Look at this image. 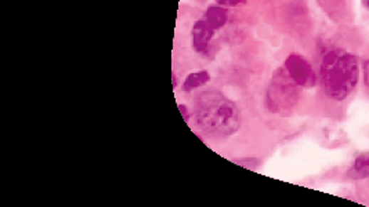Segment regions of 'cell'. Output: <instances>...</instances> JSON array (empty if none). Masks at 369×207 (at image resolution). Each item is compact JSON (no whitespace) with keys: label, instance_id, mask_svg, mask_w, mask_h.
Listing matches in <instances>:
<instances>
[{"label":"cell","instance_id":"30bf717a","mask_svg":"<svg viewBox=\"0 0 369 207\" xmlns=\"http://www.w3.org/2000/svg\"><path fill=\"white\" fill-rule=\"evenodd\" d=\"M363 78H364V85L369 92V60H365L363 63Z\"/></svg>","mask_w":369,"mask_h":207},{"label":"cell","instance_id":"6da1fadb","mask_svg":"<svg viewBox=\"0 0 369 207\" xmlns=\"http://www.w3.org/2000/svg\"><path fill=\"white\" fill-rule=\"evenodd\" d=\"M197 126L209 137L224 138L241 127V112L235 102L219 90L198 92L194 100Z\"/></svg>","mask_w":369,"mask_h":207},{"label":"cell","instance_id":"9c48e42d","mask_svg":"<svg viewBox=\"0 0 369 207\" xmlns=\"http://www.w3.org/2000/svg\"><path fill=\"white\" fill-rule=\"evenodd\" d=\"M216 3L219 6H224V7H235L239 4H245L246 0H216Z\"/></svg>","mask_w":369,"mask_h":207},{"label":"cell","instance_id":"277c9868","mask_svg":"<svg viewBox=\"0 0 369 207\" xmlns=\"http://www.w3.org/2000/svg\"><path fill=\"white\" fill-rule=\"evenodd\" d=\"M284 68L299 87L311 89L316 86L317 75L311 64L301 54H289L284 63Z\"/></svg>","mask_w":369,"mask_h":207},{"label":"cell","instance_id":"7a4b0ae2","mask_svg":"<svg viewBox=\"0 0 369 207\" xmlns=\"http://www.w3.org/2000/svg\"><path fill=\"white\" fill-rule=\"evenodd\" d=\"M320 70L323 92L332 101L342 102L357 89L360 63L357 55L345 48L328 50L323 55Z\"/></svg>","mask_w":369,"mask_h":207},{"label":"cell","instance_id":"8fae6325","mask_svg":"<svg viewBox=\"0 0 369 207\" xmlns=\"http://www.w3.org/2000/svg\"><path fill=\"white\" fill-rule=\"evenodd\" d=\"M179 110H180L182 115H183V117H184L185 122H188V120H189V114H188V108H187L185 105H182V104H179Z\"/></svg>","mask_w":369,"mask_h":207},{"label":"cell","instance_id":"8992f818","mask_svg":"<svg viewBox=\"0 0 369 207\" xmlns=\"http://www.w3.org/2000/svg\"><path fill=\"white\" fill-rule=\"evenodd\" d=\"M347 179L354 180V181H361V180H368L369 179V152L360 154L350 169L347 170Z\"/></svg>","mask_w":369,"mask_h":207},{"label":"cell","instance_id":"4fadbf2b","mask_svg":"<svg viewBox=\"0 0 369 207\" xmlns=\"http://www.w3.org/2000/svg\"><path fill=\"white\" fill-rule=\"evenodd\" d=\"M364 6H365L367 9H369V0H364Z\"/></svg>","mask_w":369,"mask_h":207},{"label":"cell","instance_id":"ba28073f","mask_svg":"<svg viewBox=\"0 0 369 207\" xmlns=\"http://www.w3.org/2000/svg\"><path fill=\"white\" fill-rule=\"evenodd\" d=\"M209 80H210V73H209L208 70H197V72H192V73L187 75L184 83H183V90H184L185 92L197 90V89L205 86Z\"/></svg>","mask_w":369,"mask_h":207},{"label":"cell","instance_id":"5b68a950","mask_svg":"<svg viewBox=\"0 0 369 207\" xmlns=\"http://www.w3.org/2000/svg\"><path fill=\"white\" fill-rule=\"evenodd\" d=\"M214 29L205 20L195 21L192 26V47L198 54L208 53L210 43L214 38Z\"/></svg>","mask_w":369,"mask_h":207},{"label":"cell","instance_id":"7c38bea8","mask_svg":"<svg viewBox=\"0 0 369 207\" xmlns=\"http://www.w3.org/2000/svg\"><path fill=\"white\" fill-rule=\"evenodd\" d=\"M172 76H173V87H176L177 86V83H176V73L172 72Z\"/></svg>","mask_w":369,"mask_h":207},{"label":"cell","instance_id":"52a82bcc","mask_svg":"<svg viewBox=\"0 0 369 207\" xmlns=\"http://www.w3.org/2000/svg\"><path fill=\"white\" fill-rule=\"evenodd\" d=\"M204 20H205L214 31H217V29L223 28V26L226 25V23H227V20H229V11H227L224 7L219 6V4H217V6H210V7H208L205 16H204Z\"/></svg>","mask_w":369,"mask_h":207},{"label":"cell","instance_id":"3957f363","mask_svg":"<svg viewBox=\"0 0 369 207\" xmlns=\"http://www.w3.org/2000/svg\"><path fill=\"white\" fill-rule=\"evenodd\" d=\"M299 95V86L285 68L276 69L266 92V108L271 114L286 115L298 104Z\"/></svg>","mask_w":369,"mask_h":207}]
</instances>
